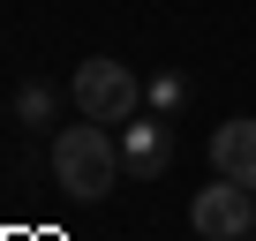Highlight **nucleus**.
Returning a JSON list of instances; mask_svg holds the SVG:
<instances>
[{
    "label": "nucleus",
    "instance_id": "7ed1b4c3",
    "mask_svg": "<svg viewBox=\"0 0 256 241\" xmlns=\"http://www.w3.org/2000/svg\"><path fill=\"white\" fill-rule=\"evenodd\" d=\"M188 226H196L204 241H241V234H256V188H241V181L218 174L211 188H196Z\"/></svg>",
    "mask_w": 256,
    "mask_h": 241
},
{
    "label": "nucleus",
    "instance_id": "6e6552de",
    "mask_svg": "<svg viewBox=\"0 0 256 241\" xmlns=\"http://www.w3.org/2000/svg\"><path fill=\"white\" fill-rule=\"evenodd\" d=\"M241 241H256V234H241Z\"/></svg>",
    "mask_w": 256,
    "mask_h": 241
},
{
    "label": "nucleus",
    "instance_id": "0eeeda50",
    "mask_svg": "<svg viewBox=\"0 0 256 241\" xmlns=\"http://www.w3.org/2000/svg\"><path fill=\"white\" fill-rule=\"evenodd\" d=\"M53 113H60V90L53 83H23L16 90V120H23V128H53Z\"/></svg>",
    "mask_w": 256,
    "mask_h": 241
},
{
    "label": "nucleus",
    "instance_id": "20e7f679",
    "mask_svg": "<svg viewBox=\"0 0 256 241\" xmlns=\"http://www.w3.org/2000/svg\"><path fill=\"white\" fill-rule=\"evenodd\" d=\"M113 136H120V174H136V181H158V174L174 166V120H158L151 106H144V113H128Z\"/></svg>",
    "mask_w": 256,
    "mask_h": 241
},
{
    "label": "nucleus",
    "instance_id": "f03ea898",
    "mask_svg": "<svg viewBox=\"0 0 256 241\" xmlns=\"http://www.w3.org/2000/svg\"><path fill=\"white\" fill-rule=\"evenodd\" d=\"M68 98H76L83 120H106V128H120L128 113H144V83H136V68H120V60H106V53H90V60L68 76Z\"/></svg>",
    "mask_w": 256,
    "mask_h": 241
},
{
    "label": "nucleus",
    "instance_id": "f257e3e1",
    "mask_svg": "<svg viewBox=\"0 0 256 241\" xmlns=\"http://www.w3.org/2000/svg\"><path fill=\"white\" fill-rule=\"evenodd\" d=\"M46 158H53L60 196H76V204H106L113 181H120V136L106 128V120H76V128H60Z\"/></svg>",
    "mask_w": 256,
    "mask_h": 241
},
{
    "label": "nucleus",
    "instance_id": "39448f33",
    "mask_svg": "<svg viewBox=\"0 0 256 241\" xmlns=\"http://www.w3.org/2000/svg\"><path fill=\"white\" fill-rule=\"evenodd\" d=\"M211 166H218L226 181L256 188V113H234V120L211 128Z\"/></svg>",
    "mask_w": 256,
    "mask_h": 241
},
{
    "label": "nucleus",
    "instance_id": "423d86ee",
    "mask_svg": "<svg viewBox=\"0 0 256 241\" xmlns=\"http://www.w3.org/2000/svg\"><path fill=\"white\" fill-rule=\"evenodd\" d=\"M188 98H196V83H188L181 68H158V76L144 83V106H151L158 120H181V113H188Z\"/></svg>",
    "mask_w": 256,
    "mask_h": 241
}]
</instances>
